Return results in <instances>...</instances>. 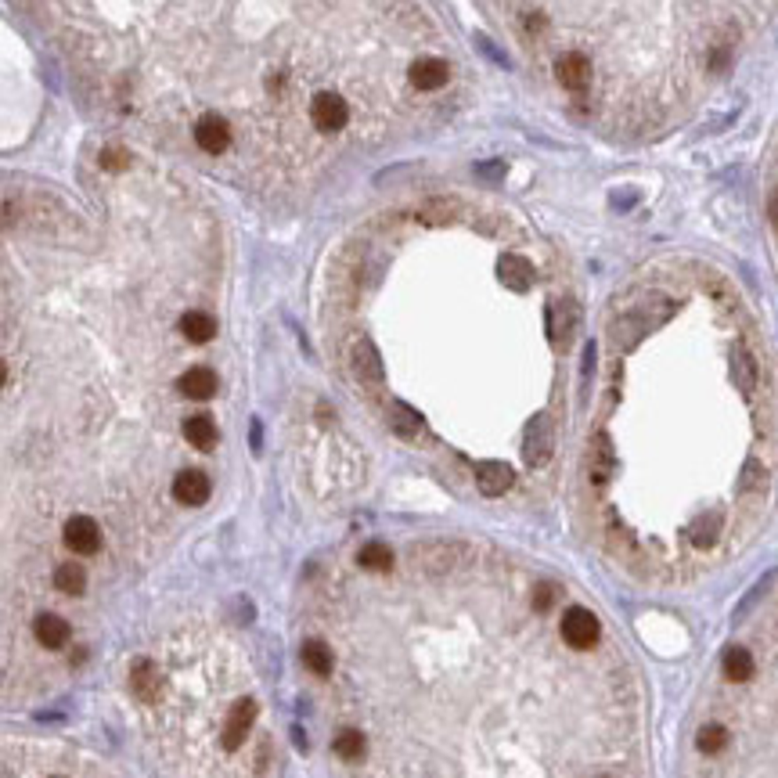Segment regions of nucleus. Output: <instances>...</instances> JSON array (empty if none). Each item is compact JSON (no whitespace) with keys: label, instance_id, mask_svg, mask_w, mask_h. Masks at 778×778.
<instances>
[{"label":"nucleus","instance_id":"f257e3e1","mask_svg":"<svg viewBox=\"0 0 778 778\" xmlns=\"http://www.w3.org/2000/svg\"><path fill=\"white\" fill-rule=\"evenodd\" d=\"M671 314V300H663V296H645L634 310H624L617 321H613V328H609V336H613V343L617 346H634L638 339H645L649 331Z\"/></svg>","mask_w":778,"mask_h":778},{"label":"nucleus","instance_id":"f03ea898","mask_svg":"<svg viewBox=\"0 0 778 778\" xmlns=\"http://www.w3.org/2000/svg\"><path fill=\"white\" fill-rule=\"evenodd\" d=\"M469 559V551L458 541H425L415 548V566L429 577V580H443L462 570V563Z\"/></svg>","mask_w":778,"mask_h":778},{"label":"nucleus","instance_id":"7ed1b4c3","mask_svg":"<svg viewBox=\"0 0 778 778\" xmlns=\"http://www.w3.org/2000/svg\"><path fill=\"white\" fill-rule=\"evenodd\" d=\"M551 451H555V425H551V415H533L523 429V462L530 469H541L551 462Z\"/></svg>","mask_w":778,"mask_h":778},{"label":"nucleus","instance_id":"20e7f679","mask_svg":"<svg viewBox=\"0 0 778 778\" xmlns=\"http://www.w3.org/2000/svg\"><path fill=\"white\" fill-rule=\"evenodd\" d=\"M256 713H260V706H256L253 696H242V699L228 710L224 732H220V746H224V753L242 750V743L249 739V732H253V725H256Z\"/></svg>","mask_w":778,"mask_h":778},{"label":"nucleus","instance_id":"39448f33","mask_svg":"<svg viewBox=\"0 0 778 778\" xmlns=\"http://www.w3.org/2000/svg\"><path fill=\"white\" fill-rule=\"evenodd\" d=\"M559 631H563V638H566L573 649H591V645L602 638L598 617L591 613V609H584V605H570V609H566Z\"/></svg>","mask_w":778,"mask_h":778},{"label":"nucleus","instance_id":"423d86ee","mask_svg":"<svg viewBox=\"0 0 778 778\" xmlns=\"http://www.w3.org/2000/svg\"><path fill=\"white\" fill-rule=\"evenodd\" d=\"M310 120L321 134H339L350 123V105L336 90H321L310 105Z\"/></svg>","mask_w":778,"mask_h":778},{"label":"nucleus","instance_id":"0eeeda50","mask_svg":"<svg viewBox=\"0 0 778 778\" xmlns=\"http://www.w3.org/2000/svg\"><path fill=\"white\" fill-rule=\"evenodd\" d=\"M577 321H580V310H577V303L570 296L559 300V303H551V310H548V339H551L555 350H566L573 343Z\"/></svg>","mask_w":778,"mask_h":778},{"label":"nucleus","instance_id":"6e6552de","mask_svg":"<svg viewBox=\"0 0 778 778\" xmlns=\"http://www.w3.org/2000/svg\"><path fill=\"white\" fill-rule=\"evenodd\" d=\"M350 371H354V378L364 382V385H378V382L385 378L382 357H378V350H375L371 339H354V343H350Z\"/></svg>","mask_w":778,"mask_h":778},{"label":"nucleus","instance_id":"1a4fd4ad","mask_svg":"<svg viewBox=\"0 0 778 778\" xmlns=\"http://www.w3.org/2000/svg\"><path fill=\"white\" fill-rule=\"evenodd\" d=\"M555 80H559L566 90L580 94L591 87V58L580 51H566L559 62H555Z\"/></svg>","mask_w":778,"mask_h":778},{"label":"nucleus","instance_id":"9d476101","mask_svg":"<svg viewBox=\"0 0 778 778\" xmlns=\"http://www.w3.org/2000/svg\"><path fill=\"white\" fill-rule=\"evenodd\" d=\"M720 541H725V512H717V509L699 512L689 526V544L696 551H713Z\"/></svg>","mask_w":778,"mask_h":778},{"label":"nucleus","instance_id":"9b49d317","mask_svg":"<svg viewBox=\"0 0 778 778\" xmlns=\"http://www.w3.org/2000/svg\"><path fill=\"white\" fill-rule=\"evenodd\" d=\"M497 282H502L505 289H512V292H526L537 282V270H533V263L526 256L505 253L502 260H497Z\"/></svg>","mask_w":778,"mask_h":778},{"label":"nucleus","instance_id":"f8f14e48","mask_svg":"<svg viewBox=\"0 0 778 778\" xmlns=\"http://www.w3.org/2000/svg\"><path fill=\"white\" fill-rule=\"evenodd\" d=\"M195 144H198L202 152H209V155H220V152L231 144V127H228V120L216 116V113L198 116V123H195Z\"/></svg>","mask_w":778,"mask_h":778},{"label":"nucleus","instance_id":"ddd939ff","mask_svg":"<svg viewBox=\"0 0 778 778\" xmlns=\"http://www.w3.org/2000/svg\"><path fill=\"white\" fill-rule=\"evenodd\" d=\"M62 541L76 555H94L101 548V530H97V523L90 516H73L66 523V530H62Z\"/></svg>","mask_w":778,"mask_h":778},{"label":"nucleus","instance_id":"4468645a","mask_svg":"<svg viewBox=\"0 0 778 778\" xmlns=\"http://www.w3.org/2000/svg\"><path fill=\"white\" fill-rule=\"evenodd\" d=\"M130 689L141 703H159V696L166 692V678L152 659H137L134 671H130Z\"/></svg>","mask_w":778,"mask_h":778},{"label":"nucleus","instance_id":"2eb2a0df","mask_svg":"<svg viewBox=\"0 0 778 778\" xmlns=\"http://www.w3.org/2000/svg\"><path fill=\"white\" fill-rule=\"evenodd\" d=\"M613 469H617V458H613V443H609V436H595V443H591V458H587V479H591V486L595 490H605V483H609V476H613Z\"/></svg>","mask_w":778,"mask_h":778},{"label":"nucleus","instance_id":"dca6fc26","mask_svg":"<svg viewBox=\"0 0 778 778\" xmlns=\"http://www.w3.org/2000/svg\"><path fill=\"white\" fill-rule=\"evenodd\" d=\"M512 483H516V472H512V465H505V462H483V465L476 469V486H479V494H486V497L509 494Z\"/></svg>","mask_w":778,"mask_h":778},{"label":"nucleus","instance_id":"f3484780","mask_svg":"<svg viewBox=\"0 0 778 778\" xmlns=\"http://www.w3.org/2000/svg\"><path fill=\"white\" fill-rule=\"evenodd\" d=\"M408 80H411V87H418V90H436V87H443V83L451 80V66L443 62V58H418V62H411Z\"/></svg>","mask_w":778,"mask_h":778},{"label":"nucleus","instance_id":"a211bd4d","mask_svg":"<svg viewBox=\"0 0 778 778\" xmlns=\"http://www.w3.org/2000/svg\"><path fill=\"white\" fill-rule=\"evenodd\" d=\"M174 497L181 505H206L209 502V476L198 469H184L174 479Z\"/></svg>","mask_w":778,"mask_h":778},{"label":"nucleus","instance_id":"6ab92c4d","mask_svg":"<svg viewBox=\"0 0 778 778\" xmlns=\"http://www.w3.org/2000/svg\"><path fill=\"white\" fill-rule=\"evenodd\" d=\"M216 371L213 368H188L181 378H177V389H181V397H188V401H209V397H216Z\"/></svg>","mask_w":778,"mask_h":778},{"label":"nucleus","instance_id":"aec40b11","mask_svg":"<svg viewBox=\"0 0 778 778\" xmlns=\"http://www.w3.org/2000/svg\"><path fill=\"white\" fill-rule=\"evenodd\" d=\"M33 634H36V642H40L43 649H66L69 638H73L69 624H66L62 617H54V613H40V617L33 620Z\"/></svg>","mask_w":778,"mask_h":778},{"label":"nucleus","instance_id":"412c9836","mask_svg":"<svg viewBox=\"0 0 778 778\" xmlns=\"http://www.w3.org/2000/svg\"><path fill=\"white\" fill-rule=\"evenodd\" d=\"M720 666H725V678H728L732 685L750 681V678H753V671H757L753 652H750L746 645H728V649H725V659H720Z\"/></svg>","mask_w":778,"mask_h":778},{"label":"nucleus","instance_id":"4be33fe9","mask_svg":"<svg viewBox=\"0 0 778 778\" xmlns=\"http://www.w3.org/2000/svg\"><path fill=\"white\" fill-rule=\"evenodd\" d=\"M300 656H303V666H307L310 674H317V678H328V674H331V666H336L331 645L321 642V638H307L303 649H300Z\"/></svg>","mask_w":778,"mask_h":778},{"label":"nucleus","instance_id":"5701e85b","mask_svg":"<svg viewBox=\"0 0 778 778\" xmlns=\"http://www.w3.org/2000/svg\"><path fill=\"white\" fill-rule=\"evenodd\" d=\"M331 750H336L339 760L357 764V760H364V753H368V739H364L361 728H339L336 739H331Z\"/></svg>","mask_w":778,"mask_h":778},{"label":"nucleus","instance_id":"b1692460","mask_svg":"<svg viewBox=\"0 0 778 778\" xmlns=\"http://www.w3.org/2000/svg\"><path fill=\"white\" fill-rule=\"evenodd\" d=\"M389 425H393L397 436L415 440V436L425 429V418H422L415 408H408L404 401H397V404H389Z\"/></svg>","mask_w":778,"mask_h":778},{"label":"nucleus","instance_id":"393cba45","mask_svg":"<svg viewBox=\"0 0 778 778\" xmlns=\"http://www.w3.org/2000/svg\"><path fill=\"white\" fill-rule=\"evenodd\" d=\"M181 331H184L188 343H209V339L216 336V321H213L206 310H188V314L181 317Z\"/></svg>","mask_w":778,"mask_h":778},{"label":"nucleus","instance_id":"a878e982","mask_svg":"<svg viewBox=\"0 0 778 778\" xmlns=\"http://www.w3.org/2000/svg\"><path fill=\"white\" fill-rule=\"evenodd\" d=\"M184 436H188L191 447H198V451H213L220 432H216V425H213L209 415H195V418L184 422Z\"/></svg>","mask_w":778,"mask_h":778},{"label":"nucleus","instance_id":"bb28decb","mask_svg":"<svg viewBox=\"0 0 778 778\" xmlns=\"http://www.w3.org/2000/svg\"><path fill=\"white\" fill-rule=\"evenodd\" d=\"M455 216H458V202H451V198H432V202H425V206L415 209V220H418V224H429V228L451 224Z\"/></svg>","mask_w":778,"mask_h":778},{"label":"nucleus","instance_id":"cd10ccee","mask_svg":"<svg viewBox=\"0 0 778 778\" xmlns=\"http://www.w3.org/2000/svg\"><path fill=\"white\" fill-rule=\"evenodd\" d=\"M357 563L368 573H389V570H393V551H389L385 544H378V541H371V544H364L357 551Z\"/></svg>","mask_w":778,"mask_h":778},{"label":"nucleus","instance_id":"c85d7f7f","mask_svg":"<svg viewBox=\"0 0 778 778\" xmlns=\"http://www.w3.org/2000/svg\"><path fill=\"white\" fill-rule=\"evenodd\" d=\"M54 587H58L62 595H83L87 573L80 570V563H62L58 570H54Z\"/></svg>","mask_w":778,"mask_h":778},{"label":"nucleus","instance_id":"c756f323","mask_svg":"<svg viewBox=\"0 0 778 778\" xmlns=\"http://www.w3.org/2000/svg\"><path fill=\"white\" fill-rule=\"evenodd\" d=\"M696 746H699V753H706V757L725 753V746H728V728H725V725H703L699 735H696Z\"/></svg>","mask_w":778,"mask_h":778},{"label":"nucleus","instance_id":"7c9ffc66","mask_svg":"<svg viewBox=\"0 0 778 778\" xmlns=\"http://www.w3.org/2000/svg\"><path fill=\"white\" fill-rule=\"evenodd\" d=\"M559 602V584H551V580H537L533 584V598H530V605L537 609V613H548V609Z\"/></svg>","mask_w":778,"mask_h":778},{"label":"nucleus","instance_id":"2f4dec72","mask_svg":"<svg viewBox=\"0 0 778 778\" xmlns=\"http://www.w3.org/2000/svg\"><path fill=\"white\" fill-rule=\"evenodd\" d=\"M101 166H105V170H127L130 152L123 144H108V148H101Z\"/></svg>","mask_w":778,"mask_h":778},{"label":"nucleus","instance_id":"473e14b6","mask_svg":"<svg viewBox=\"0 0 778 778\" xmlns=\"http://www.w3.org/2000/svg\"><path fill=\"white\" fill-rule=\"evenodd\" d=\"M476 174H479L483 181H502V177H505V162H483Z\"/></svg>","mask_w":778,"mask_h":778},{"label":"nucleus","instance_id":"72a5a7b5","mask_svg":"<svg viewBox=\"0 0 778 778\" xmlns=\"http://www.w3.org/2000/svg\"><path fill=\"white\" fill-rule=\"evenodd\" d=\"M249 443H253V451H260V422H253V429H249Z\"/></svg>","mask_w":778,"mask_h":778},{"label":"nucleus","instance_id":"f704fd0d","mask_svg":"<svg viewBox=\"0 0 778 778\" xmlns=\"http://www.w3.org/2000/svg\"><path fill=\"white\" fill-rule=\"evenodd\" d=\"M292 739H296L300 750H307V735H303V728H292Z\"/></svg>","mask_w":778,"mask_h":778},{"label":"nucleus","instance_id":"c9c22d12","mask_svg":"<svg viewBox=\"0 0 778 778\" xmlns=\"http://www.w3.org/2000/svg\"><path fill=\"white\" fill-rule=\"evenodd\" d=\"M4 378H8V364L0 361V385H4Z\"/></svg>","mask_w":778,"mask_h":778}]
</instances>
